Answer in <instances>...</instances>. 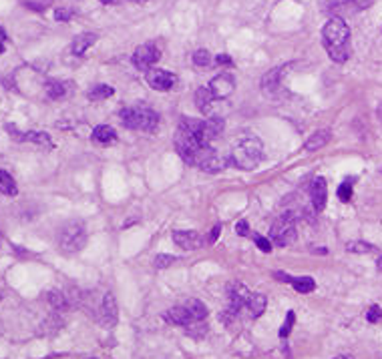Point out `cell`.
<instances>
[{"mask_svg": "<svg viewBox=\"0 0 382 359\" xmlns=\"http://www.w3.org/2000/svg\"><path fill=\"white\" fill-rule=\"evenodd\" d=\"M322 44L334 62H346L350 57V28L342 19L334 17L322 28Z\"/></svg>", "mask_w": 382, "mask_h": 359, "instance_id": "1", "label": "cell"}, {"mask_svg": "<svg viewBox=\"0 0 382 359\" xmlns=\"http://www.w3.org/2000/svg\"><path fill=\"white\" fill-rule=\"evenodd\" d=\"M231 163L238 167V169L251 170L256 169L260 165V161L264 159V143L254 137V134H248L244 137L231 151Z\"/></svg>", "mask_w": 382, "mask_h": 359, "instance_id": "2", "label": "cell"}, {"mask_svg": "<svg viewBox=\"0 0 382 359\" xmlns=\"http://www.w3.org/2000/svg\"><path fill=\"white\" fill-rule=\"evenodd\" d=\"M119 119L125 129H133V131L153 132L159 125V114L147 107H127L119 113Z\"/></svg>", "mask_w": 382, "mask_h": 359, "instance_id": "3", "label": "cell"}, {"mask_svg": "<svg viewBox=\"0 0 382 359\" xmlns=\"http://www.w3.org/2000/svg\"><path fill=\"white\" fill-rule=\"evenodd\" d=\"M87 243V227L83 221H69L58 229V247L65 253H76Z\"/></svg>", "mask_w": 382, "mask_h": 359, "instance_id": "4", "label": "cell"}, {"mask_svg": "<svg viewBox=\"0 0 382 359\" xmlns=\"http://www.w3.org/2000/svg\"><path fill=\"white\" fill-rule=\"evenodd\" d=\"M249 293L248 287L244 283H238V281H233V283L228 287V305H226V309L222 311V315H219V319L222 323H229L235 322V317L246 309V305L249 301Z\"/></svg>", "mask_w": 382, "mask_h": 359, "instance_id": "5", "label": "cell"}, {"mask_svg": "<svg viewBox=\"0 0 382 359\" xmlns=\"http://www.w3.org/2000/svg\"><path fill=\"white\" fill-rule=\"evenodd\" d=\"M269 241L276 247H288L296 241V223H294L292 215H282L272 223Z\"/></svg>", "mask_w": 382, "mask_h": 359, "instance_id": "6", "label": "cell"}, {"mask_svg": "<svg viewBox=\"0 0 382 359\" xmlns=\"http://www.w3.org/2000/svg\"><path fill=\"white\" fill-rule=\"evenodd\" d=\"M161 57V53H159V49H157V44L155 42H145V44H141V46H137L133 53V64L137 71H143V73H147L149 69H153V64L159 60Z\"/></svg>", "mask_w": 382, "mask_h": 359, "instance_id": "7", "label": "cell"}, {"mask_svg": "<svg viewBox=\"0 0 382 359\" xmlns=\"http://www.w3.org/2000/svg\"><path fill=\"white\" fill-rule=\"evenodd\" d=\"M145 78H147V85L151 87L153 91H159V93H167L172 91L173 85L177 82V76L165 71V69H149L145 73Z\"/></svg>", "mask_w": 382, "mask_h": 359, "instance_id": "8", "label": "cell"}, {"mask_svg": "<svg viewBox=\"0 0 382 359\" xmlns=\"http://www.w3.org/2000/svg\"><path fill=\"white\" fill-rule=\"evenodd\" d=\"M208 89H210L211 95L215 96L217 100H222V98H228V96L235 91V80H233V76L228 75V73H222V75L211 78Z\"/></svg>", "mask_w": 382, "mask_h": 359, "instance_id": "9", "label": "cell"}, {"mask_svg": "<svg viewBox=\"0 0 382 359\" xmlns=\"http://www.w3.org/2000/svg\"><path fill=\"white\" fill-rule=\"evenodd\" d=\"M173 241H175V245L185 249V251L201 249L206 245V239L197 231H173Z\"/></svg>", "mask_w": 382, "mask_h": 359, "instance_id": "10", "label": "cell"}, {"mask_svg": "<svg viewBox=\"0 0 382 359\" xmlns=\"http://www.w3.org/2000/svg\"><path fill=\"white\" fill-rule=\"evenodd\" d=\"M99 322L107 329L115 327V323H117V303H115L113 293H105L103 303H101V311H99Z\"/></svg>", "mask_w": 382, "mask_h": 359, "instance_id": "11", "label": "cell"}, {"mask_svg": "<svg viewBox=\"0 0 382 359\" xmlns=\"http://www.w3.org/2000/svg\"><path fill=\"white\" fill-rule=\"evenodd\" d=\"M6 131L10 132V137L15 141H26V143H35V145H42V147H53V141L47 132H38V131H31V132H19L13 125H6Z\"/></svg>", "mask_w": 382, "mask_h": 359, "instance_id": "12", "label": "cell"}, {"mask_svg": "<svg viewBox=\"0 0 382 359\" xmlns=\"http://www.w3.org/2000/svg\"><path fill=\"white\" fill-rule=\"evenodd\" d=\"M310 197H312L314 211H316V213H322L326 207V199H328V185H326L324 177L314 179V183H312V191H310Z\"/></svg>", "mask_w": 382, "mask_h": 359, "instance_id": "13", "label": "cell"}, {"mask_svg": "<svg viewBox=\"0 0 382 359\" xmlns=\"http://www.w3.org/2000/svg\"><path fill=\"white\" fill-rule=\"evenodd\" d=\"M224 129H226V121L222 116L213 114L210 119H204V134H201L204 143L210 145L213 139H217L224 132Z\"/></svg>", "mask_w": 382, "mask_h": 359, "instance_id": "14", "label": "cell"}, {"mask_svg": "<svg viewBox=\"0 0 382 359\" xmlns=\"http://www.w3.org/2000/svg\"><path fill=\"white\" fill-rule=\"evenodd\" d=\"M280 87H282V69H272L262 78V91L267 96H276L278 91H280Z\"/></svg>", "mask_w": 382, "mask_h": 359, "instance_id": "15", "label": "cell"}, {"mask_svg": "<svg viewBox=\"0 0 382 359\" xmlns=\"http://www.w3.org/2000/svg\"><path fill=\"white\" fill-rule=\"evenodd\" d=\"M97 35L95 33H83V35H78V37L73 38V44H71V51H73V55L75 57H83L93 44L97 42Z\"/></svg>", "mask_w": 382, "mask_h": 359, "instance_id": "16", "label": "cell"}, {"mask_svg": "<svg viewBox=\"0 0 382 359\" xmlns=\"http://www.w3.org/2000/svg\"><path fill=\"white\" fill-rule=\"evenodd\" d=\"M183 307H185V311H188V315H190L191 325H195V323H204V319L208 317V307L199 301V299H190V301L183 303Z\"/></svg>", "mask_w": 382, "mask_h": 359, "instance_id": "17", "label": "cell"}, {"mask_svg": "<svg viewBox=\"0 0 382 359\" xmlns=\"http://www.w3.org/2000/svg\"><path fill=\"white\" fill-rule=\"evenodd\" d=\"M91 141L95 145H111L113 141H117V132L109 125H99L93 131V134H91Z\"/></svg>", "mask_w": 382, "mask_h": 359, "instance_id": "18", "label": "cell"}, {"mask_svg": "<svg viewBox=\"0 0 382 359\" xmlns=\"http://www.w3.org/2000/svg\"><path fill=\"white\" fill-rule=\"evenodd\" d=\"M330 131L328 129H324V131H316L314 134H310V139L306 141L304 149L308 152H314V151H320L324 145H328V141H330Z\"/></svg>", "mask_w": 382, "mask_h": 359, "instance_id": "19", "label": "cell"}, {"mask_svg": "<svg viewBox=\"0 0 382 359\" xmlns=\"http://www.w3.org/2000/svg\"><path fill=\"white\" fill-rule=\"evenodd\" d=\"M266 305H267V299L264 293H251L249 295V301L248 305H246V309L249 311V317H260L264 311H266Z\"/></svg>", "mask_w": 382, "mask_h": 359, "instance_id": "20", "label": "cell"}, {"mask_svg": "<svg viewBox=\"0 0 382 359\" xmlns=\"http://www.w3.org/2000/svg\"><path fill=\"white\" fill-rule=\"evenodd\" d=\"M217 98L211 95V91L208 87H201V89H197L195 91V105L199 107V111L206 114H210L211 111V105L215 103Z\"/></svg>", "mask_w": 382, "mask_h": 359, "instance_id": "21", "label": "cell"}, {"mask_svg": "<svg viewBox=\"0 0 382 359\" xmlns=\"http://www.w3.org/2000/svg\"><path fill=\"white\" fill-rule=\"evenodd\" d=\"M44 91H47V96H49V98L58 100V98H63V96L71 91V82H65V80H51V82H47Z\"/></svg>", "mask_w": 382, "mask_h": 359, "instance_id": "22", "label": "cell"}, {"mask_svg": "<svg viewBox=\"0 0 382 359\" xmlns=\"http://www.w3.org/2000/svg\"><path fill=\"white\" fill-rule=\"evenodd\" d=\"M0 193L6 195V197H17L19 195V187H17L13 175L2 169H0Z\"/></svg>", "mask_w": 382, "mask_h": 359, "instance_id": "23", "label": "cell"}, {"mask_svg": "<svg viewBox=\"0 0 382 359\" xmlns=\"http://www.w3.org/2000/svg\"><path fill=\"white\" fill-rule=\"evenodd\" d=\"M115 95V89L113 87H109V85H97L93 87L91 91H89V98L91 100H105V98H109V96Z\"/></svg>", "mask_w": 382, "mask_h": 359, "instance_id": "24", "label": "cell"}, {"mask_svg": "<svg viewBox=\"0 0 382 359\" xmlns=\"http://www.w3.org/2000/svg\"><path fill=\"white\" fill-rule=\"evenodd\" d=\"M47 299H49V303H51L57 311H65V309L69 307L67 295H63V293H58V291H49V293H47Z\"/></svg>", "mask_w": 382, "mask_h": 359, "instance_id": "25", "label": "cell"}, {"mask_svg": "<svg viewBox=\"0 0 382 359\" xmlns=\"http://www.w3.org/2000/svg\"><path fill=\"white\" fill-rule=\"evenodd\" d=\"M294 289L298 291V293H310V291H314L316 289V283H314V279L312 277H296L294 281Z\"/></svg>", "mask_w": 382, "mask_h": 359, "instance_id": "26", "label": "cell"}, {"mask_svg": "<svg viewBox=\"0 0 382 359\" xmlns=\"http://www.w3.org/2000/svg\"><path fill=\"white\" fill-rule=\"evenodd\" d=\"M346 249L350 251V253H372L376 247L370 245V243H364V241H352V243H348Z\"/></svg>", "mask_w": 382, "mask_h": 359, "instance_id": "27", "label": "cell"}, {"mask_svg": "<svg viewBox=\"0 0 382 359\" xmlns=\"http://www.w3.org/2000/svg\"><path fill=\"white\" fill-rule=\"evenodd\" d=\"M338 199L348 203L352 199V179H346L342 185L338 187Z\"/></svg>", "mask_w": 382, "mask_h": 359, "instance_id": "28", "label": "cell"}, {"mask_svg": "<svg viewBox=\"0 0 382 359\" xmlns=\"http://www.w3.org/2000/svg\"><path fill=\"white\" fill-rule=\"evenodd\" d=\"M211 62V55L206 51V49H201V51H195L193 53V64H197V67H208Z\"/></svg>", "mask_w": 382, "mask_h": 359, "instance_id": "29", "label": "cell"}, {"mask_svg": "<svg viewBox=\"0 0 382 359\" xmlns=\"http://www.w3.org/2000/svg\"><path fill=\"white\" fill-rule=\"evenodd\" d=\"M294 322H296V315H294V311H288L286 322H284L282 329H280V338H282V340H286L288 335H290V331H292V327H294Z\"/></svg>", "mask_w": 382, "mask_h": 359, "instance_id": "30", "label": "cell"}, {"mask_svg": "<svg viewBox=\"0 0 382 359\" xmlns=\"http://www.w3.org/2000/svg\"><path fill=\"white\" fill-rule=\"evenodd\" d=\"M366 319L370 323H379L382 319V309L379 305H372L368 311H366Z\"/></svg>", "mask_w": 382, "mask_h": 359, "instance_id": "31", "label": "cell"}, {"mask_svg": "<svg viewBox=\"0 0 382 359\" xmlns=\"http://www.w3.org/2000/svg\"><path fill=\"white\" fill-rule=\"evenodd\" d=\"M177 259L173 257V255H157L155 257V267L157 269H165V267H169L172 263H175Z\"/></svg>", "mask_w": 382, "mask_h": 359, "instance_id": "32", "label": "cell"}, {"mask_svg": "<svg viewBox=\"0 0 382 359\" xmlns=\"http://www.w3.org/2000/svg\"><path fill=\"white\" fill-rule=\"evenodd\" d=\"M53 0H24V4L33 10H44Z\"/></svg>", "mask_w": 382, "mask_h": 359, "instance_id": "33", "label": "cell"}, {"mask_svg": "<svg viewBox=\"0 0 382 359\" xmlns=\"http://www.w3.org/2000/svg\"><path fill=\"white\" fill-rule=\"evenodd\" d=\"M348 4H354V0H324V8H340V6H348ZM356 6V4H354Z\"/></svg>", "mask_w": 382, "mask_h": 359, "instance_id": "34", "label": "cell"}, {"mask_svg": "<svg viewBox=\"0 0 382 359\" xmlns=\"http://www.w3.org/2000/svg\"><path fill=\"white\" fill-rule=\"evenodd\" d=\"M71 17H73V10H71V8H57V10H55V19H57L58 22H67Z\"/></svg>", "mask_w": 382, "mask_h": 359, "instance_id": "35", "label": "cell"}, {"mask_svg": "<svg viewBox=\"0 0 382 359\" xmlns=\"http://www.w3.org/2000/svg\"><path fill=\"white\" fill-rule=\"evenodd\" d=\"M256 245L260 247L264 253H269L272 251V241L266 239V237H260V235H256Z\"/></svg>", "mask_w": 382, "mask_h": 359, "instance_id": "36", "label": "cell"}, {"mask_svg": "<svg viewBox=\"0 0 382 359\" xmlns=\"http://www.w3.org/2000/svg\"><path fill=\"white\" fill-rule=\"evenodd\" d=\"M219 233H222V225H215V227L210 231V235L206 237V243H215L217 237H219Z\"/></svg>", "mask_w": 382, "mask_h": 359, "instance_id": "37", "label": "cell"}, {"mask_svg": "<svg viewBox=\"0 0 382 359\" xmlns=\"http://www.w3.org/2000/svg\"><path fill=\"white\" fill-rule=\"evenodd\" d=\"M235 231H238V235H242V237H248V235H249L248 221H238V225H235Z\"/></svg>", "mask_w": 382, "mask_h": 359, "instance_id": "38", "label": "cell"}, {"mask_svg": "<svg viewBox=\"0 0 382 359\" xmlns=\"http://www.w3.org/2000/svg\"><path fill=\"white\" fill-rule=\"evenodd\" d=\"M215 62H217V64H231V58H229L228 55H217V57H215Z\"/></svg>", "mask_w": 382, "mask_h": 359, "instance_id": "39", "label": "cell"}, {"mask_svg": "<svg viewBox=\"0 0 382 359\" xmlns=\"http://www.w3.org/2000/svg\"><path fill=\"white\" fill-rule=\"evenodd\" d=\"M4 42H6V33H4V28L0 26V55L4 53Z\"/></svg>", "mask_w": 382, "mask_h": 359, "instance_id": "40", "label": "cell"}, {"mask_svg": "<svg viewBox=\"0 0 382 359\" xmlns=\"http://www.w3.org/2000/svg\"><path fill=\"white\" fill-rule=\"evenodd\" d=\"M376 267H379V271H382V255L379 257V261H376Z\"/></svg>", "mask_w": 382, "mask_h": 359, "instance_id": "41", "label": "cell"}, {"mask_svg": "<svg viewBox=\"0 0 382 359\" xmlns=\"http://www.w3.org/2000/svg\"><path fill=\"white\" fill-rule=\"evenodd\" d=\"M334 359H354L352 356H338V358H334Z\"/></svg>", "mask_w": 382, "mask_h": 359, "instance_id": "42", "label": "cell"}, {"mask_svg": "<svg viewBox=\"0 0 382 359\" xmlns=\"http://www.w3.org/2000/svg\"><path fill=\"white\" fill-rule=\"evenodd\" d=\"M111 2H119V0H111ZM133 2H145V0H133Z\"/></svg>", "mask_w": 382, "mask_h": 359, "instance_id": "43", "label": "cell"}, {"mask_svg": "<svg viewBox=\"0 0 382 359\" xmlns=\"http://www.w3.org/2000/svg\"><path fill=\"white\" fill-rule=\"evenodd\" d=\"M91 359H95V358H91Z\"/></svg>", "mask_w": 382, "mask_h": 359, "instance_id": "44", "label": "cell"}]
</instances>
